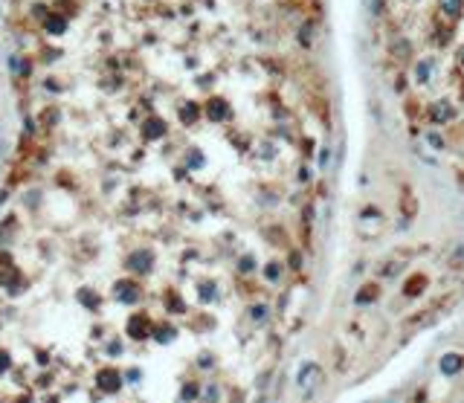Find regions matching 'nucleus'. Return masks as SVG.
<instances>
[{"label": "nucleus", "mask_w": 464, "mask_h": 403, "mask_svg": "<svg viewBox=\"0 0 464 403\" xmlns=\"http://www.w3.org/2000/svg\"><path fill=\"white\" fill-rule=\"evenodd\" d=\"M142 134H145V139H157V136H163L166 134V122H163V119H148L145 128H142Z\"/></svg>", "instance_id": "nucleus-1"}, {"label": "nucleus", "mask_w": 464, "mask_h": 403, "mask_svg": "<svg viewBox=\"0 0 464 403\" xmlns=\"http://www.w3.org/2000/svg\"><path fill=\"white\" fill-rule=\"evenodd\" d=\"M316 371H319V369H316L314 363H305V366H302V371H299V377H296V383L302 389H311V380L316 377Z\"/></svg>", "instance_id": "nucleus-2"}, {"label": "nucleus", "mask_w": 464, "mask_h": 403, "mask_svg": "<svg viewBox=\"0 0 464 403\" xmlns=\"http://www.w3.org/2000/svg\"><path fill=\"white\" fill-rule=\"evenodd\" d=\"M430 113H432V119H435V122H447V119L453 116V107H450V101H435Z\"/></svg>", "instance_id": "nucleus-3"}, {"label": "nucleus", "mask_w": 464, "mask_h": 403, "mask_svg": "<svg viewBox=\"0 0 464 403\" xmlns=\"http://www.w3.org/2000/svg\"><path fill=\"white\" fill-rule=\"evenodd\" d=\"M459 369H462V357L459 354H444L441 357V371L444 374H456Z\"/></svg>", "instance_id": "nucleus-4"}, {"label": "nucleus", "mask_w": 464, "mask_h": 403, "mask_svg": "<svg viewBox=\"0 0 464 403\" xmlns=\"http://www.w3.org/2000/svg\"><path fill=\"white\" fill-rule=\"evenodd\" d=\"M209 113H212V119H227L230 107L224 104V99H212L209 101Z\"/></svg>", "instance_id": "nucleus-5"}, {"label": "nucleus", "mask_w": 464, "mask_h": 403, "mask_svg": "<svg viewBox=\"0 0 464 403\" xmlns=\"http://www.w3.org/2000/svg\"><path fill=\"white\" fill-rule=\"evenodd\" d=\"M430 70H432V61H421L418 64V70H415V79L424 84V82H430Z\"/></svg>", "instance_id": "nucleus-6"}, {"label": "nucleus", "mask_w": 464, "mask_h": 403, "mask_svg": "<svg viewBox=\"0 0 464 403\" xmlns=\"http://www.w3.org/2000/svg\"><path fill=\"white\" fill-rule=\"evenodd\" d=\"M374 296H377V287L368 285V287H363V290L357 293V302H360V304H368L371 299H374Z\"/></svg>", "instance_id": "nucleus-7"}, {"label": "nucleus", "mask_w": 464, "mask_h": 403, "mask_svg": "<svg viewBox=\"0 0 464 403\" xmlns=\"http://www.w3.org/2000/svg\"><path fill=\"white\" fill-rule=\"evenodd\" d=\"M47 29H50V32H55V35L64 32V29H67V20H64V17H47Z\"/></svg>", "instance_id": "nucleus-8"}, {"label": "nucleus", "mask_w": 464, "mask_h": 403, "mask_svg": "<svg viewBox=\"0 0 464 403\" xmlns=\"http://www.w3.org/2000/svg\"><path fill=\"white\" fill-rule=\"evenodd\" d=\"M441 9L447 15H459L462 12V0H441Z\"/></svg>", "instance_id": "nucleus-9"}, {"label": "nucleus", "mask_w": 464, "mask_h": 403, "mask_svg": "<svg viewBox=\"0 0 464 403\" xmlns=\"http://www.w3.org/2000/svg\"><path fill=\"white\" fill-rule=\"evenodd\" d=\"M195 119H198V107L195 104H186L183 107V122H195Z\"/></svg>", "instance_id": "nucleus-10"}, {"label": "nucleus", "mask_w": 464, "mask_h": 403, "mask_svg": "<svg viewBox=\"0 0 464 403\" xmlns=\"http://www.w3.org/2000/svg\"><path fill=\"white\" fill-rule=\"evenodd\" d=\"M9 64L15 67V73H29V67H26V64H23V61H20L17 55H12V61H9Z\"/></svg>", "instance_id": "nucleus-11"}, {"label": "nucleus", "mask_w": 464, "mask_h": 403, "mask_svg": "<svg viewBox=\"0 0 464 403\" xmlns=\"http://www.w3.org/2000/svg\"><path fill=\"white\" fill-rule=\"evenodd\" d=\"M267 279H270V282H276V276H279V264H267Z\"/></svg>", "instance_id": "nucleus-12"}, {"label": "nucleus", "mask_w": 464, "mask_h": 403, "mask_svg": "<svg viewBox=\"0 0 464 403\" xmlns=\"http://www.w3.org/2000/svg\"><path fill=\"white\" fill-rule=\"evenodd\" d=\"M462 64H464V47H462Z\"/></svg>", "instance_id": "nucleus-13"}]
</instances>
